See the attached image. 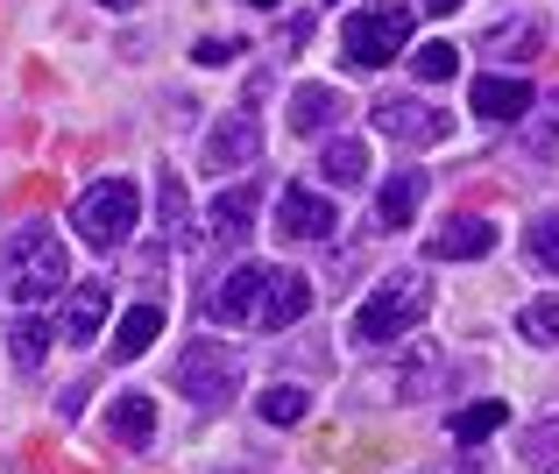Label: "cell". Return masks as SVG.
Wrapping results in <instances>:
<instances>
[{
  "instance_id": "1",
  "label": "cell",
  "mask_w": 559,
  "mask_h": 474,
  "mask_svg": "<svg viewBox=\"0 0 559 474\" xmlns=\"http://www.w3.org/2000/svg\"><path fill=\"white\" fill-rule=\"evenodd\" d=\"M425 312H432V270H425V262H404V270L382 276L369 291V305L355 312V340L361 347H390V340H404Z\"/></svg>"
},
{
  "instance_id": "2",
  "label": "cell",
  "mask_w": 559,
  "mask_h": 474,
  "mask_svg": "<svg viewBox=\"0 0 559 474\" xmlns=\"http://www.w3.org/2000/svg\"><path fill=\"white\" fill-rule=\"evenodd\" d=\"M0 291H8L22 312H43V305L64 291V248H57V227L28 220V227L14 234L8 256H0Z\"/></svg>"
},
{
  "instance_id": "3",
  "label": "cell",
  "mask_w": 559,
  "mask_h": 474,
  "mask_svg": "<svg viewBox=\"0 0 559 474\" xmlns=\"http://www.w3.org/2000/svg\"><path fill=\"white\" fill-rule=\"evenodd\" d=\"M411 43V8L404 0H376V8H355L341 22V57L355 71H382L396 64V50Z\"/></svg>"
},
{
  "instance_id": "4",
  "label": "cell",
  "mask_w": 559,
  "mask_h": 474,
  "mask_svg": "<svg viewBox=\"0 0 559 474\" xmlns=\"http://www.w3.org/2000/svg\"><path fill=\"white\" fill-rule=\"evenodd\" d=\"M142 220V191L128 185V177H99L93 191H79V205H71V227L85 234L93 248H128V234H135Z\"/></svg>"
},
{
  "instance_id": "5",
  "label": "cell",
  "mask_w": 559,
  "mask_h": 474,
  "mask_svg": "<svg viewBox=\"0 0 559 474\" xmlns=\"http://www.w3.org/2000/svg\"><path fill=\"white\" fill-rule=\"evenodd\" d=\"M178 390H185L199 411H227L234 390H241V354H234V347H213V340L185 347V354H178Z\"/></svg>"
},
{
  "instance_id": "6",
  "label": "cell",
  "mask_w": 559,
  "mask_h": 474,
  "mask_svg": "<svg viewBox=\"0 0 559 474\" xmlns=\"http://www.w3.org/2000/svg\"><path fill=\"white\" fill-rule=\"evenodd\" d=\"M369 128H376V135H390V142H404V150H432V142L453 135L447 114L425 107V99H411V93H382L376 107H369Z\"/></svg>"
},
{
  "instance_id": "7",
  "label": "cell",
  "mask_w": 559,
  "mask_h": 474,
  "mask_svg": "<svg viewBox=\"0 0 559 474\" xmlns=\"http://www.w3.org/2000/svg\"><path fill=\"white\" fill-rule=\"evenodd\" d=\"M262 156V121H255V99H241L234 114H219L213 135H205V170L227 177V170H248Z\"/></svg>"
},
{
  "instance_id": "8",
  "label": "cell",
  "mask_w": 559,
  "mask_h": 474,
  "mask_svg": "<svg viewBox=\"0 0 559 474\" xmlns=\"http://www.w3.org/2000/svg\"><path fill=\"white\" fill-rule=\"evenodd\" d=\"M333 227H341V205L326 191H305V185L276 191V241H326Z\"/></svg>"
},
{
  "instance_id": "9",
  "label": "cell",
  "mask_w": 559,
  "mask_h": 474,
  "mask_svg": "<svg viewBox=\"0 0 559 474\" xmlns=\"http://www.w3.org/2000/svg\"><path fill=\"white\" fill-rule=\"evenodd\" d=\"M262 284H270V270H234V276H219L213 284V298H205V319L213 325H255V312H262Z\"/></svg>"
},
{
  "instance_id": "10",
  "label": "cell",
  "mask_w": 559,
  "mask_h": 474,
  "mask_svg": "<svg viewBox=\"0 0 559 474\" xmlns=\"http://www.w3.org/2000/svg\"><path fill=\"white\" fill-rule=\"evenodd\" d=\"M475 114L481 121H524V114L538 107V93H532V79H518V71H489V79H475Z\"/></svg>"
},
{
  "instance_id": "11",
  "label": "cell",
  "mask_w": 559,
  "mask_h": 474,
  "mask_svg": "<svg viewBox=\"0 0 559 474\" xmlns=\"http://www.w3.org/2000/svg\"><path fill=\"white\" fill-rule=\"evenodd\" d=\"M305 312H312V284H305L298 270H270V284H262V312H255V325H262V333H284V325H298Z\"/></svg>"
},
{
  "instance_id": "12",
  "label": "cell",
  "mask_w": 559,
  "mask_h": 474,
  "mask_svg": "<svg viewBox=\"0 0 559 474\" xmlns=\"http://www.w3.org/2000/svg\"><path fill=\"white\" fill-rule=\"evenodd\" d=\"M489 248H496V227L481 213H453V220L432 227V256L439 262H481Z\"/></svg>"
},
{
  "instance_id": "13",
  "label": "cell",
  "mask_w": 559,
  "mask_h": 474,
  "mask_svg": "<svg viewBox=\"0 0 559 474\" xmlns=\"http://www.w3.org/2000/svg\"><path fill=\"white\" fill-rule=\"evenodd\" d=\"M481 50H489L496 64H524V57L546 50V28H538V14H503V22L481 36Z\"/></svg>"
},
{
  "instance_id": "14",
  "label": "cell",
  "mask_w": 559,
  "mask_h": 474,
  "mask_svg": "<svg viewBox=\"0 0 559 474\" xmlns=\"http://www.w3.org/2000/svg\"><path fill=\"white\" fill-rule=\"evenodd\" d=\"M333 121H341V93H333V85H319V79H305L298 93H290L284 128H290V135H326Z\"/></svg>"
},
{
  "instance_id": "15",
  "label": "cell",
  "mask_w": 559,
  "mask_h": 474,
  "mask_svg": "<svg viewBox=\"0 0 559 474\" xmlns=\"http://www.w3.org/2000/svg\"><path fill=\"white\" fill-rule=\"evenodd\" d=\"M453 382V362L439 347H411L404 354V376H396V396H404V404H425V396H439Z\"/></svg>"
},
{
  "instance_id": "16",
  "label": "cell",
  "mask_w": 559,
  "mask_h": 474,
  "mask_svg": "<svg viewBox=\"0 0 559 474\" xmlns=\"http://www.w3.org/2000/svg\"><path fill=\"white\" fill-rule=\"evenodd\" d=\"M255 199H262V185H227V191H219V205H213V241L219 248L248 241V227H255Z\"/></svg>"
},
{
  "instance_id": "17",
  "label": "cell",
  "mask_w": 559,
  "mask_h": 474,
  "mask_svg": "<svg viewBox=\"0 0 559 474\" xmlns=\"http://www.w3.org/2000/svg\"><path fill=\"white\" fill-rule=\"evenodd\" d=\"M107 432L121 439V447H135V453H142V447L156 439V404H150L142 390H121V396L107 404Z\"/></svg>"
},
{
  "instance_id": "18",
  "label": "cell",
  "mask_w": 559,
  "mask_h": 474,
  "mask_svg": "<svg viewBox=\"0 0 559 474\" xmlns=\"http://www.w3.org/2000/svg\"><path fill=\"white\" fill-rule=\"evenodd\" d=\"M99 325H107V284H99V276H93V284H71L64 291V340L85 347Z\"/></svg>"
},
{
  "instance_id": "19",
  "label": "cell",
  "mask_w": 559,
  "mask_h": 474,
  "mask_svg": "<svg viewBox=\"0 0 559 474\" xmlns=\"http://www.w3.org/2000/svg\"><path fill=\"white\" fill-rule=\"evenodd\" d=\"M164 333V305H128V319L114 325V362H142Z\"/></svg>"
},
{
  "instance_id": "20",
  "label": "cell",
  "mask_w": 559,
  "mask_h": 474,
  "mask_svg": "<svg viewBox=\"0 0 559 474\" xmlns=\"http://www.w3.org/2000/svg\"><path fill=\"white\" fill-rule=\"evenodd\" d=\"M418 205H425V170H390V185H382V199H376L382 227H411Z\"/></svg>"
},
{
  "instance_id": "21",
  "label": "cell",
  "mask_w": 559,
  "mask_h": 474,
  "mask_svg": "<svg viewBox=\"0 0 559 474\" xmlns=\"http://www.w3.org/2000/svg\"><path fill=\"white\" fill-rule=\"evenodd\" d=\"M50 340H57V325L43 319V312H14V319H8V354H14V368H43Z\"/></svg>"
},
{
  "instance_id": "22",
  "label": "cell",
  "mask_w": 559,
  "mask_h": 474,
  "mask_svg": "<svg viewBox=\"0 0 559 474\" xmlns=\"http://www.w3.org/2000/svg\"><path fill=\"white\" fill-rule=\"evenodd\" d=\"M503 418H510V411L496 404V396H481V404L453 411V418H447V432L461 439V447H481V439H489V432H503Z\"/></svg>"
},
{
  "instance_id": "23",
  "label": "cell",
  "mask_w": 559,
  "mask_h": 474,
  "mask_svg": "<svg viewBox=\"0 0 559 474\" xmlns=\"http://www.w3.org/2000/svg\"><path fill=\"white\" fill-rule=\"evenodd\" d=\"M319 170H326L333 185H361V177H369V150H361V135H333L326 156H319Z\"/></svg>"
},
{
  "instance_id": "24",
  "label": "cell",
  "mask_w": 559,
  "mask_h": 474,
  "mask_svg": "<svg viewBox=\"0 0 559 474\" xmlns=\"http://www.w3.org/2000/svg\"><path fill=\"white\" fill-rule=\"evenodd\" d=\"M305 404H312V396H305L298 382H276V390H262V396H255V418H262V425H276V432H290V425L305 418Z\"/></svg>"
},
{
  "instance_id": "25",
  "label": "cell",
  "mask_w": 559,
  "mask_h": 474,
  "mask_svg": "<svg viewBox=\"0 0 559 474\" xmlns=\"http://www.w3.org/2000/svg\"><path fill=\"white\" fill-rule=\"evenodd\" d=\"M552 150H559V93H546V107H538V114H524V156L546 163Z\"/></svg>"
},
{
  "instance_id": "26",
  "label": "cell",
  "mask_w": 559,
  "mask_h": 474,
  "mask_svg": "<svg viewBox=\"0 0 559 474\" xmlns=\"http://www.w3.org/2000/svg\"><path fill=\"white\" fill-rule=\"evenodd\" d=\"M518 333L532 347H559V298H524L518 305Z\"/></svg>"
},
{
  "instance_id": "27",
  "label": "cell",
  "mask_w": 559,
  "mask_h": 474,
  "mask_svg": "<svg viewBox=\"0 0 559 474\" xmlns=\"http://www.w3.org/2000/svg\"><path fill=\"white\" fill-rule=\"evenodd\" d=\"M461 71V50L453 43H418L411 50V79H453Z\"/></svg>"
},
{
  "instance_id": "28",
  "label": "cell",
  "mask_w": 559,
  "mask_h": 474,
  "mask_svg": "<svg viewBox=\"0 0 559 474\" xmlns=\"http://www.w3.org/2000/svg\"><path fill=\"white\" fill-rule=\"evenodd\" d=\"M524 248H532L538 270H552V276H559V213H538V220H532V234H524Z\"/></svg>"
},
{
  "instance_id": "29",
  "label": "cell",
  "mask_w": 559,
  "mask_h": 474,
  "mask_svg": "<svg viewBox=\"0 0 559 474\" xmlns=\"http://www.w3.org/2000/svg\"><path fill=\"white\" fill-rule=\"evenodd\" d=\"M559 461V418H538L524 432V467H552Z\"/></svg>"
},
{
  "instance_id": "30",
  "label": "cell",
  "mask_w": 559,
  "mask_h": 474,
  "mask_svg": "<svg viewBox=\"0 0 559 474\" xmlns=\"http://www.w3.org/2000/svg\"><path fill=\"white\" fill-rule=\"evenodd\" d=\"M156 213H164V241L185 234V185H178V170H164V185H156Z\"/></svg>"
},
{
  "instance_id": "31",
  "label": "cell",
  "mask_w": 559,
  "mask_h": 474,
  "mask_svg": "<svg viewBox=\"0 0 559 474\" xmlns=\"http://www.w3.org/2000/svg\"><path fill=\"white\" fill-rule=\"evenodd\" d=\"M191 57H199V64H234V57H241V43H234V36H205Z\"/></svg>"
},
{
  "instance_id": "32",
  "label": "cell",
  "mask_w": 559,
  "mask_h": 474,
  "mask_svg": "<svg viewBox=\"0 0 559 474\" xmlns=\"http://www.w3.org/2000/svg\"><path fill=\"white\" fill-rule=\"evenodd\" d=\"M453 8H461V0H425V14H453Z\"/></svg>"
},
{
  "instance_id": "33",
  "label": "cell",
  "mask_w": 559,
  "mask_h": 474,
  "mask_svg": "<svg viewBox=\"0 0 559 474\" xmlns=\"http://www.w3.org/2000/svg\"><path fill=\"white\" fill-rule=\"evenodd\" d=\"M99 8H114V14H121V8H135V0H99Z\"/></svg>"
},
{
  "instance_id": "34",
  "label": "cell",
  "mask_w": 559,
  "mask_h": 474,
  "mask_svg": "<svg viewBox=\"0 0 559 474\" xmlns=\"http://www.w3.org/2000/svg\"><path fill=\"white\" fill-rule=\"evenodd\" d=\"M248 8H276V0H248Z\"/></svg>"
}]
</instances>
